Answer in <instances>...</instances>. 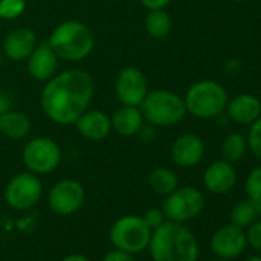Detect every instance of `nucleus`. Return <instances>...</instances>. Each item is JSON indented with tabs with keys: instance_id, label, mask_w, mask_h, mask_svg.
I'll use <instances>...</instances> for the list:
<instances>
[{
	"instance_id": "nucleus-1",
	"label": "nucleus",
	"mask_w": 261,
	"mask_h": 261,
	"mask_svg": "<svg viewBox=\"0 0 261 261\" xmlns=\"http://www.w3.org/2000/svg\"><path fill=\"white\" fill-rule=\"evenodd\" d=\"M94 95V80L83 69H68L51 77L42 91V109L59 124H72L88 109Z\"/></svg>"
},
{
	"instance_id": "nucleus-2",
	"label": "nucleus",
	"mask_w": 261,
	"mask_h": 261,
	"mask_svg": "<svg viewBox=\"0 0 261 261\" xmlns=\"http://www.w3.org/2000/svg\"><path fill=\"white\" fill-rule=\"evenodd\" d=\"M152 261H197L198 241L195 235L177 221H163L152 229L149 240Z\"/></svg>"
},
{
	"instance_id": "nucleus-3",
	"label": "nucleus",
	"mask_w": 261,
	"mask_h": 261,
	"mask_svg": "<svg viewBox=\"0 0 261 261\" xmlns=\"http://www.w3.org/2000/svg\"><path fill=\"white\" fill-rule=\"evenodd\" d=\"M48 43L56 54L68 62L86 59L94 49V34L82 22L68 20L56 27Z\"/></svg>"
},
{
	"instance_id": "nucleus-4",
	"label": "nucleus",
	"mask_w": 261,
	"mask_h": 261,
	"mask_svg": "<svg viewBox=\"0 0 261 261\" xmlns=\"http://www.w3.org/2000/svg\"><path fill=\"white\" fill-rule=\"evenodd\" d=\"M186 111L197 118H215L226 111L227 92L215 80H200L194 83L185 95Z\"/></svg>"
},
{
	"instance_id": "nucleus-5",
	"label": "nucleus",
	"mask_w": 261,
	"mask_h": 261,
	"mask_svg": "<svg viewBox=\"0 0 261 261\" xmlns=\"http://www.w3.org/2000/svg\"><path fill=\"white\" fill-rule=\"evenodd\" d=\"M143 118L154 126H175L188 114L185 100L175 92L159 89L148 92L140 105Z\"/></svg>"
},
{
	"instance_id": "nucleus-6",
	"label": "nucleus",
	"mask_w": 261,
	"mask_h": 261,
	"mask_svg": "<svg viewBox=\"0 0 261 261\" xmlns=\"http://www.w3.org/2000/svg\"><path fill=\"white\" fill-rule=\"evenodd\" d=\"M151 233L152 229L145 223L143 217L123 215L111 226L109 240L115 249L134 255L148 247Z\"/></svg>"
},
{
	"instance_id": "nucleus-7",
	"label": "nucleus",
	"mask_w": 261,
	"mask_h": 261,
	"mask_svg": "<svg viewBox=\"0 0 261 261\" xmlns=\"http://www.w3.org/2000/svg\"><path fill=\"white\" fill-rule=\"evenodd\" d=\"M204 209V195L194 186H181L166 195L163 201V214L168 220L185 223L194 220Z\"/></svg>"
},
{
	"instance_id": "nucleus-8",
	"label": "nucleus",
	"mask_w": 261,
	"mask_h": 261,
	"mask_svg": "<svg viewBox=\"0 0 261 261\" xmlns=\"http://www.w3.org/2000/svg\"><path fill=\"white\" fill-rule=\"evenodd\" d=\"M22 159L33 174H49L59 168L62 162V149L54 140L39 137L27 143Z\"/></svg>"
},
{
	"instance_id": "nucleus-9",
	"label": "nucleus",
	"mask_w": 261,
	"mask_h": 261,
	"mask_svg": "<svg viewBox=\"0 0 261 261\" xmlns=\"http://www.w3.org/2000/svg\"><path fill=\"white\" fill-rule=\"evenodd\" d=\"M42 192L43 186L39 177L33 172H22L8 181L5 198L10 207L16 211H28L39 203Z\"/></svg>"
},
{
	"instance_id": "nucleus-10",
	"label": "nucleus",
	"mask_w": 261,
	"mask_h": 261,
	"mask_svg": "<svg viewBox=\"0 0 261 261\" xmlns=\"http://www.w3.org/2000/svg\"><path fill=\"white\" fill-rule=\"evenodd\" d=\"M83 203H85V189L79 181L71 178L57 181L48 194L49 209L62 217L77 212L83 206Z\"/></svg>"
},
{
	"instance_id": "nucleus-11",
	"label": "nucleus",
	"mask_w": 261,
	"mask_h": 261,
	"mask_svg": "<svg viewBox=\"0 0 261 261\" xmlns=\"http://www.w3.org/2000/svg\"><path fill=\"white\" fill-rule=\"evenodd\" d=\"M117 98L127 106H140L148 95V80L136 66L123 68L115 80Z\"/></svg>"
},
{
	"instance_id": "nucleus-12",
	"label": "nucleus",
	"mask_w": 261,
	"mask_h": 261,
	"mask_svg": "<svg viewBox=\"0 0 261 261\" xmlns=\"http://www.w3.org/2000/svg\"><path fill=\"white\" fill-rule=\"evenodd\" d=\"M246 246H247L246 232L232 223L217 229L211 238L212 252L217 255V258H223V259L237 258L240 253L244 252Z\"/></svg>"
},
{
	"instance_id": "nucleus-13",
	"label": "nucleus",
	"mask_w": 261,
	"mask_h": 261,
	"mask_svg": "<svg viewBox=\"0 0 261 261\" xmlns=\"http://www.w3.org/2000/svg\"><path fill=\"white\" fill-rule=\"evenodd\" d=\"M204 155V142L197 134H183L175 139L171 148L172 162L180 168L197 166Z\"/></svg>"
},
{
	"instance_id": "nucleus-14",
	"label": "nucleus",
	"mask_w": 261,
	"mask_h": 261,
	"mask_svg": "<svg viewBox=\"0 0 261 261\" xmlns=\"http://www.w3.org/2000/svg\"><path fill=\"white\" fill-rule=\"evenodd\" d=\"M59 68V56L51 48L48 42L39 43L31 56L28 57V69L30 74L39 82H48L56 75Z\"/></svg>"
},
{
	"instance_id": "nucleus-15",
	"label": "nucleus",
	"mask_w": 261,
	"mask_h": 261,
	"mask_svg": "<svg viewBox=\"0 0 261 261\" xmlns=\"http://www.w3.org/2000/svg\"><path fill=\"white\" fill-rule=\"evenodd\" d=\"M203 181L209 192L223 195L229 192L237 183L235 168L229 162L217 160L206 168L203 174Z\"/></svg>"
},
{
	"instance_id": "nucleus-16",
	"label": "nucleus",
	"mask_w": 261,
	"mask_h": 261,
	"mask_svg": "<svg viewBox=\"0 0 261 261\" xmlns=\"http://www.w3.org/2000/svg\"><path fill=\"white\" fill-rule=\"evenodd\" d=\"M75 127L82 137L92 140V142H100L109 136L112 124H111V117L105 114L103 111L86 109L75 120Z\"/></svg>"
},
{
	"instance_id": "nucleus-17",
	"label": "nucleus",
	"mask_w": 261,
	"mask_h": 261,
	"mask_svg": "<svg viewBox=\"0 0 261 261\" xmlns=\"http://www.w3.org/2000/svg\"><path fill=\"white\" fill-rule=\"evenodd\" d=\"M224 112L237 124H252L261 117V101L252 94H238L227 100Z\"/></svg>"
},
{
	"instance_id": "nucleus-18",
	"label": "nucleus",
	"mask_w": 261,
	"mask_h": 261,
	"mask_svg": "<svg viewBox=\"0 0 261 261\" xmlns=\"http://www.w3.org/2000/svg\"><path fill=\"white\" fill-rule=\"evenodd\" d=\"M36 46H37L36 34L28 28H17L5 37L4 53L7 54L8 59L20 62L28 59Z\"/></svg>"
},
{
	"instance_id": "nucleus-19",
	"label": "nucleus",
	"mask_w": 261,
	"mask_h": 261,
	"mask_svg": "<svg viewBox=\"0 0 261 261\" xmlns=\"http://www.w3.org/2000/svg\"><path fill=\"white\" fill-rule=\"evenodd\" d=\"M143 114L139 106H127L123 105L121 108L115 109L111 117V124L117 133L123 137H133L139 133V129L143 124Z\"/></svg>"
},
{
	"instance_id": "nucleus-20",
	"label": "nucleus",
	"mask_w": 261,
	"mask_h": 261,
	"mask_svg": "<svg viewBox=\"0 0 261 261\" xmlns=\"http://www.w3.org/2000/svg\"><path fill=\"white\" fill-rule=\"evenodd\" d=\"M31 130V121L23 112L8 111L0 115V133L8 139L20 140Z\"/></svg>"
},
{
	"instance_id": "nucleus-21",
	"label": "nucleus",
	"mask_w": 261,
	"mask_h": 261,
	"mask_svg": "<svg viewBox=\"0 0 261 261\" xmlns=\"http://www.w3.org/2000/svg\"><path fill=\"white\" fill-rule=\"evenodd\" d=\"M148 183L155 194L166 197L178 188V177L172 169L166 166H160L151 171L148 177Z\"/></svg>"
},
{
	"instance_id": "nucleus-22",
	"label": "nucleus",
	"mask_w": 261,
	"mask_h": 261,
	"mask_svg": "<svg viewBox=\"0 0 261 261\" xmlns=\"http://www.w3.org/2000/svg\"><path fill=\"white\" fill-rule=\"evenodd\" d=\"M258 215H261V203L247 198V200L238 201L232 207V211H230V223L241 227V229H244V227L250 226L256 220Z\"/></svg>"
},
{
	"instance_id": "nucleus-23",
	"label": "nucleus",
	"mask_w": 261,
	"mask_h": 261,
	"mask_svg": "<svg viewBox=\"0 0 261 261\" xmlns=\"http://www.w3.org/2000/svg\"><path fill=\"white\" fill-rule=\"evenodd\" d=\"M145 27L151 37L163 39L172 30V19L165 10H151L145 19Z\"/></svg>"
},
{
	"instance_id": "nucleus-24",
	"label": "nucleus",
	"mask_w": 261,
	"mask_h": 261,
	"mask_svg": "<svg viewBox=\"0 0 261 261\" xmlns=\"http://www.w3.org/2000/svg\"><path fill=\"white\" fill-rule=\"evenodd\" d=\"M247 151L246 137L241 133H230L221 143V160L235 163L244 157Z\"/></svg>"
},
{
	"instance_id": "nucleus-25",
	"label": "nucleus",
	"mask_w": 261,
	"mask_h": 261,
	"mask_svg": "<svg viewBox=\"0 0 261 261\" xmlns=\"http://www.w3.org/2000/svg\"><path fill=\"white\" fill-rule=\"evenodd\" d=\"M27 10V0H0V19H19Z\"/></svg>"
},
{
	"instance_id": "nucleus-26",
	"label": "nucleus",
	"mask_w": 261,
	"mask_h": 261,
	"mask_svg": "<svg viewBox=\"0 0 261 261\" xmlns=\"http://www.w3.org/2000/svg\"><path fill=\"white\" fill-rule=\"evenodd\" d=\"M244 189L247 194V198L261 203V165L253 168L244 183Z\"/></svg>"
},
{
	"instance_id": "nucleus-27",
	"label": "nucleus",
	"mask_w": 261,
	"mask_h": 261,
	"mask_svg": "<svg viewBox=\"0 0 261 261\" xmlns=\"http://www.w3.org/2000/svg\"><path fill=\"white\" fill-rule=\"evenodd\" d=\"M249 126V133L246 136L247 149L261 162V117Z\"/></svg>"
},
{
	"instance_id": "nucleus-28",
	"label": "nucleus",
	"mask_w": 261,
	"mask_h": 261,
	"mask_svg": "<svg viewBox=\"0 0 261 261\" xmlns=\"http://www.w3.org/2000/svg\"><path fill=\"white\" fill-rule=\"evenodd\" d=\"M246 241L252 249L261 252V221H253L250 226H247Z\"/></svg>"
},
{
	"instance_id": "nucleus-29",
	"label": "nucleus",
	"mask_w": 261,
	"mask_h": 261,
	"mask_svg": "<svg viewBox=\"0 0 261 261\" xmlns=\"http://www.w3.org/2000/svg\"><path fill=\"white\" fill-rule=\"evenodd\" d=\"M165 218H166V217H165V214H163L162 209H149V211H146L145 215H143L145 223H146L151 229L159 227V226L165 221Z\"/></svg>"
},
{
	"instance_id": "nucleus-30",
	"label": "nucleus",
	"mask_w": 261,
	"mask_h": 261,
	"mask_svg": "<svg viewBox=\"0 0 261 261\" xmlns=\"http://www.w3.org/2000/svg\"><path fill=\"white\" fill-rule=\"evenodd\" d=\"M101 261H136V258H134L133 253H127V252L114 249V250L108 252V253L103 256Z\"/></svg>"
},
{
	"instance_id": "nucleus-31",
	"label": "nucleus",
	"mask_w": 261,
	"mask_h": 261,
	"mask_svg": "<svg viewBox=\"0 0 261 261\" xmlns=\"http://www.w3.org/2000/svg\"><path fill=\"white\" fill-rule=\"evenodd\" d=\"M155 127L157 126H154V124H151V123H148V124H142V127L139 129V133L136 134V136H140V139L143 140V142H152L154 140V137H155Z\"/></svg>"
},
{
	"instance_id": "nucleus-32",
	"label": "nucleus",
	"mask_w": 261,
	"mask_h": 261,
	"mask_svg": "<svg viewBox=\"0 0 261 261\" xmlns=\"http://www.w3.org/2000/svg\"><path fill=\"white\" fill-rule=\"evenodd\" d=\"M11 109H13V98H11V95L7 91L0 89V115L8 112V111H11Z\"/></svg>"
},
{
	"instance_id": "nucleus-33",
	"label": "nucleus",
	"mask_w": 261,
	"mask_h": 261,
	"mask_svg": "<svg viewBox=\"0 0 261 261\" xmlns=\"http://www.w3.org/2000/svg\"><path fill=\"white\" fill-rule=\"evenodd\" d=\"M140 2L145 8L151 11V10H165L171 4V0H140Z\"/></svg>"
},
{
	"instance_id": "nucleus-34",
	"label": "nucleus",
	"mask_w": 261,
	"mask_h": 261,
	"mask_svg": "<svg viewBox=\"0 0 261 261\" xmlns=\"http://www.w3.org/2000/svg\"><path fill=\"white\" fill-rule=\"evenodd\" d=\"M62 261H91V259L88 256L82 255V253H71V255L65 256Z\"/></svg>"
},
{
	"instance_id": "nucleus-35",
	"label": "nucleus",
	"mask_w": 261,
	"mask_h": 261,
	"mask_svg": "<svg viewBox=\"0 0 261 261\" xmlns=\"http://www.w3.org/2000/svg\"><path fill=\"white\" fill-rule=\"evenodd\" d=\"M244 261H261V256H258V255H255V256H249V258H246Z\"/></svg>"
},
{
	"instance_id": "nucleus-36",
	"label": "nucleus",
	"mask_w": 261,
	"mask_h": 261,
	"mask_svg": "<svg viewBox=\"0 0 261 261\" xmlns=\"http://www.w3.org/2000/svg\"><path fill=\"white\" fill-rule=\"evenodd\" d=\"M209 261H229V259H223V258H215V259H209Z\"/></svg>"
},
{
	"instance_id": "nucleus-37",
	"label": "nucleus",
	"mask_w": 261,
	"mask_h": 261,
	"mask_svg": "<svg viewBox=\"0 0 261 261\" xmlns=\"http://www.w3.org/2000/svg\"><path fill=\"white\" fill-rule=\"evenodd\" d=\"M0 68H2V51H0Z\"/></svg>"
},
{
	"instance_id": "nucleus-38",
	"label": "nucleus",
	"mask_w": 261,
	"mask_h": 261,
	"mask_svg": "<svg viewBox=\"0 0 261 261\" xmlns=\"http://www.w3.org/2000/svg\"><path fill=\"white\" fill-rule=\"evenodd\" d=\"M232 2H246V0H232Z\"/></svg>"
}]
</instances>
